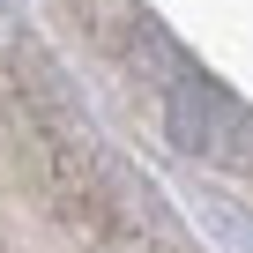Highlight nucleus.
I'll return each instance as SVG.
<instances>
[{"label":"nucleus","instance_id":"nucleus-1","mask_svg":"<svg viewBox=\"0 0 253 253\" xmlns=\"http://www.w3.org/2000/svg\"><path fill=\"white\" fill-rule=\"evenodd\" d=\"M157 45H164V52H157V75H164V126H171V142L194 149V157H231L238 134H246L238 104H231L201 67H186V60L171 52V38H157Z\"/></svg>","mask_w":253,"mask_h":253}]
</instances>
